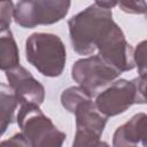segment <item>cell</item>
Here are the masks:
<instances>
[{"mask_svg":"<svg viewBox=\"0 0 147 147\" xmlns=\"http://www.w3.org/2000/svg\"><path fill=\"white\" fill-rule=\"evenodd\" d=\"M115 24L111 9L90 5L68 21L72 48L79 55H92Z\"/></svg>","mask_w":147,"mask_h":147,"instance_id":"obj_1","label":"cell"},{"mask_svg":"<svg viewBox=\"0 0 147 147\" xmlns=\"http://www.w3.org/2000/svg\"><path fill=\"white\" fill-rule=\"evenodd\" d=\"M25 57L41 75L59 77L65 67V46L56 34L36 32L25 41Z\"/></svg>","mask_w":147,"mask_h":147,"instance_id":"obj_2","label":"cell"},{"mask_svg":"<svg viewBox=\"0 0 147 147\" xmlns=\"http://www.w3.org/2000/svg\"><path fill=\"white\" fill-rule=\"evenodd\" d=\"M16 119L21 132L32 147H62L65 133L54 125L38 105H22Z\"/></svg>","mask_w":147,"mask_h":147,"instance_id":"obj_3","label":"cell"},{"mask_svg":"<svg viewBox=\"0 0 147 147\" xmlns=\"http://www.w3.org/2000/svg\"><path fill=\"white\" fill-rule=\"evenodd\" d=\"M71 6L70 1H18L15 3L14 21L22 28L32 29L37 25H49L64 18Z\"/></svg>","mask_w":147,"mask_h":147,"instance_id":"obj_4","label":"cell"},{"mask_svg":"<svg viewBox=\"0 0 147 147\" xmlns=\"http://www.w3.org/2000/svg\"><path fill=\"white\" fill-rule=\"evenodd\" d=\"M94 102L99 111L107 117L123 114L132 105L144 103L137 78L132 80L117 79L113 82L110 86L96 95Z\"/></svg>","mask_w":147,"mask_h":147,"instance_id":"obj_5","label":"cell"},{"mask_svg":"<svg viewBox=\"0 0 147 147\" xmlns=\"http://www.w3.org/2000/svg\"><path fill=\"white\" fill-rule=\"evenodd\" d=\"M119 75L99 55L80 59L71 68L72 79L92 96H95L101 88L113 83Z\"/></svg>","mask_w":147,"mask_h":147,"instance_id":"obj_6","label":"cell"},{"mask_svg":"<svg viewBox=\"0 0 147 147\" xmlns=\"http://www.w3.org/2000/svg\"><path fill=\"white\" fill-rule=\"evenodd\" d=\"M98 55L118 74L132 70L134 63V48L126 41L122 29L115 24L108 34L98 45Z\"/></svg>","mask_w":147,"mask_h":147,"instance_id":"obj_7","label":"cell"},{"mask_svg":"<svg viewBox=\"0 0 147 147\" xmlns=\"http://www.w3.org/2000/svg\"><path fill=\"white\" fill-rule=\"evenodd\" d=\"M6 77L9 87L14 92L18 103L38 105L40 106L45 99V88L32 74L22 65L6 71Z\"/></svg>","mask_w":147,"mask_h":147,"instance_id":"obj_8","label":"cell"},{"mask_svg":"<svg viewBox=\"0 0 147 147\" xmlns=\"http://www.w3.org/2000/svg\"><path fill=\"white\" fill-rule=\"evenodd\" d=\"M75 117L76 129L90 130L100 136H102L103 129L108 119L107 116L99 111V109L95 106V102H93L92 99L84 101L77 107L75 111Z\"/></svg>","mask_w":147,"mask_h":147,"instance_id":"obj_9","label":"cell"},{"mask_svg":"<svg viewBox=\"0 0 147 147\" xmlns=\"http://www.w3.org/2000/svg\"><path fill=\"white\" fill-rule=\"evenodd\" d=\"M20 65V54L16 41L10 30L1 32L0 37V68L8 71Z\"/></svg>","mask_w":147,"mask_h":147,"instance_id":"obj_10","label":"cell"},{"mask_svg":"<svg viewBox=\"0 0 147 147\" xmlns=\"http://www.w3.org/2000/svg\"><path fill=\"white\" fill-rule=\"evenodd\" d=\"M138 114L118 126L113 137V147H136L138 140Z\"/></svg>","mask_w":147,"mask_h":147,"instance_id":"obj_11","label":"cell"},{"mask_svg":"<svg viewBox=\"0 0 147 147\" xmlns=\"http://www.w3.org/2000/svg\"><path fill=\"white\" fill-rule=\"evenodd\" d=\"M0 103H1V134L6 132L8 125L14 121V115L18 100L16 99L11 88L5 84L0 85Z\"/></svg>","mask_w":147,"mask_h":147,"instance_id":"obj_12","label":"cell"},{"mask_svg":"<svg viewBox=\"0 0 147 147\" xmlns=\"http://www.w3.org/2000/svg\"><path fill=\"white\" fill-rule=\"evenodd\" d=\"M93 99V96L82 86H72L64 90L61 94L62 106L71 114H75L77 107L86 100Z\"/></svg>","mask_w":147,"mask_h":147,"instance_id":"obj_13","label":"cell"},{"mask_svg":"<svg viewBox=\"0 0 147 147\" xmlns=\"http://www.w3.org/2000/svg\"><path fill=\"white\" fill-rule=\"evenodd\" d=\"M72 147H110L101 140V136L85 129H76Z\"/></svg>","mask_w":147,"mask_h":147,"instance_id":"obj_14","label":"cell"},{"mask_svg":"<svg viewBox=\"0 0 147 147\" xmlns=\"http://www.w3.org/2000/svg\"><path fill=\"white\" fill-rule=\"evenodd\" d=\"M133 57L139 76L147 74V40H144L137 45Z\"/></svg>","mask_w":147,"mask_h":147,"instance_id":"obj_15","label":"cell"},{"mask_svg":"<svg viewBox=\"0 0 147 147\" xmlns=\"http://www.w3.org/2000/svg\"><path fill=\"white\" fill-rule=\"evenodd\" d=\"M15 5L11 1L0 2V30L1 32L9 30L11 18H14Z\"/></svg>","mask_w":147,"mask_h":147,"instance_id":"obj_16","label":"cell"},{"mask_svg":"<svg viewBox=\"0 0 147 147\" xmlns=\"http://www.w3.org/2000/svg\"><path fill=\"white\" fill-rule=\"evenodd\" d=\"M117 6L127 14H146L147 11L146 1H122L117 2Z\"/></svg>","mask_w":147,"mask_h":147,"instance_id":"obj_17","label":"cell"},{"mask_svg":"<svg viewBox=\"0 0 147 147\" xmlns=\"http://www.w3.org/2000/svg\"><path fill=\"white\" fill-rule=\"evenodd\" d=\"M0 147H32V146L30 141L25 138V136L22 132H20L14 134L9 139L1 141Z\"/></svg>","mask_w":147,"mask_h":147,"instance_id":"obj_18","label":"cell"},{"mask_svg":"<svg viewBox=\"0 0 147 147\" xmlns=\"http://www.w3.org/2000/svg\"><path fill=\"white\" fill-rule=\"evenodd\" d=\"M138 140L144 147H147V115L138 113Z\"/></svg>","mask_w":147,"mask_h":147,"instance_id":"obj_19","label":"cell"},{"mask_svg":"<svg viewBox=\"0 0 147 147\" xmlns=\"http://www.w3.org/2000/svg\"><path fill=\"white\" fill-rule=\"evenodd\" d=\"M137 82H138V88L142 98V101L144 103H147V74L139 76L137 78Z\"/></svg>","mask_w":147,"mask_h":147,"instance_id":"obj_20","label":"cell"},{"mask_svg":"<svg viewBox=\"0 0 147 147\" xmlns=\"http://www.w3.org/2000/svg\"><path fill=\"white\" fill-rule=\"evenodd\" d=\"M100 7H103V8H107V9H111L113 7L117 6V2L115 1H95Z\"/></svg>","mask_w":147,"mask_h":147,"instance_id":"obj_21","label":"cell"},{"mask_svg":"<svg viewBox=\"0 0 147 147\" xmlns=\"http://www.w3.org/2000/svg\"><path fill=\"white\" fill-rule=\"evenodd\" d=\"M145 18H146V21H147V11H146V14H145Z\"/></svg>","mask_w":147,"mask_h":147,"instance_id":"obj_22","label":"cell"},{"mask_svg":"<svg viewBox=\"0 0 147 147\" xmlns=\"http://www.w3.org/2000/svg\"><path fill=\"white\" fill-rule=\"evenodd\" d=\"M136 147H137V146H136Z\"/></svg>","mask_w":147,"mask_h":147,"instance_id":"obj_23","label":"cell"}]
</instances>
